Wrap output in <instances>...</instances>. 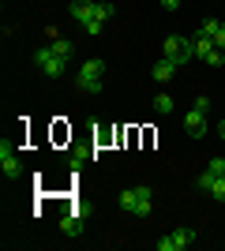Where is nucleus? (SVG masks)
Listing matches in <instances>:
<instances>
[{"instance_id":"1","label":"nucleus","mask_w":225,"mask_h":251,"mask_svg":"<svg viewBox=\"0 0 225 251\" xmlns=\"http://www.w3.org/2000/svg\"><path fill=\"white\" fill-rule=\"evenodd\" d=\"M120 206L128 210V214H135V218H147L150 210H154V191H150L147 184H139V188H124V191H120Z\"/></svg>"},{"instance_id":"2","label":"nucleus","mask_w":225,"mask_h":251,"mask_svg":"<svg viewBox=\"0 0 225 251\" xmlns=\"http://www.w3.org/2000/svg\"><path fill=\"white\" fill-rule=\"evenodd\" d=\"M161 56H165V60H173L176 68H184L188 60H195V45H192V38L169 34V38H165V45H161Z\"/></svg>"},{"instance_id":"3","label":"nucleus","mask_w":225,"mask_h":251,"mask_svg":"<svg viewBox=\"0 0 225 251\" xmlns=\"http://www.w3.org/2000/svg\"><path fill=\"white\" fill-rule=\"evenodd\" d=\"M101 79H105V60H86L75 75V86L83 90V94H98L101 90Z\"/></svg>"},{"instance_id":"4","label":"nucleus","mask_w":225,"mask_h":251,"mask_svg":"<svg viewBox=\"0 0 225 251\" xmlns=\"http://www.w3.org/2000/svg\"><path fill=\"white\" fill-rule=\"evenodd\" d=\"M34 64H38V72L49 75V79H60L64 68H68V60H64V56H56L53 45H38V49H34Z\"/></svg>"},{"instance_id":"5","label":"nucleus","mask_w":225,"mask_h":251,"mask_svg":"<svg viewBox=\"0 0 225 251\" xmlns=\"http://www.w3.org/2000/svg\"><path fill=\"white\" fill-rule=\"evenodd\" d=\"M192 240H195V229H173L169 236L158 240V251H184Z\"/></svg>"},{"instance_id":"6","label":"nucleus","mask_w":225,"mask_h":251,"mask_svg":"<svg viewBox=\"0 0 225 251\" xmlns=\"http://www.w3.org/2000/svg\"><path fill=\"white\" fill-rule=\"evenodd\" d=\"M0 165H4V176H8V180H15L23 173V165H19V157H15V150H11L8 139L0 143Z\"/></svg>"},{"instance_id":"7","label":"nucleus","mask_w":225,"mask_h":251,"mask_svg":"<svg viewBox=\"0 0 225 251\" xmlns=\"http://www.w3.org/2000/svg\"><path fill=\"white\" fill-rule=\"evenodd\" d=\"M184 131H188L192 139H203V135H206V113L192 109V113L184 116Z\"/></svg>"},{"instance_id":"8","label":"nucleus","mask_w":225,"mask_h":251,"mask_svg":"<svg viewBox=\"0 0 225 251\" xmlns=\"http://www.w3.org/2000/svg\"><path fill=\"white\" fill-rule=\"evenodd\" d=\"M150 75H154V83H169L173 75H176V64H173V60H165V56H161V60L154 64V68H150Z\"/></svg>"},{"instance_id":"9","label":"nucleus","mask_w":225,"mask_h":251,"mask_svg":"<svg viewBox=\"0 0 225 251\" xmlns=\"http://www.w3.org/2000/svg\"><path fill=\"white\" fill-rule=\"evenodd\" d=\"M192 45H195V56H203V60H206V56H210V52L218 49V45H214V38H210V34H203V30H199V34L192 38Z\"/></svg>"},{"instance_id":"10","label":"nucleus","mask_w":225,"mask_h":251,"mask_svg":"<svg viewBox=\"0 0 225 251\" xmlns=\"http://www.w3.org/2000/svg\"><path fill=\"white\" fill-rule=\"evenodd\" d=\"M79 229H83V221H79V214H68V218H60V232H64V236H75Z\"/></svg>"},{"instance_id":"11","label":"nucleus","mask_w":225,"mask_h":251,"mask_svg":"<svg viewBox=\"0 0 225 251\" xmlns=\"http://www.w3.org/2000/svg\"><path fill=\"white\" fill-rule=\"evenodd\" d=\"M53 52H56V56H64V60H72V52H75V45L68 42V38H53Z\"/></svg>"},{"instance_id":"12","label":"nucleus","mask_w":225,"mask_h":251,"mask_svg":"<svg viewBox=\"0 0 225 251\" xmlns=\"http://www.w3.org/2000/svg\"><path fill=\"white\" fill-rule=\"evenodd\" d=\"M210 199H218V202H225V176H214V184H210V191H206Z\"/></svg>"},{"instance_id":"13","label":"nucleus","mask_w":225,"mask_h":251,"mask_svg":"<svg viewBox=\"0 0 225 251\" xmlns=\"http://www.w3.org/2000/svg\"><path fill=\"white\" fill-rule=\"evenodd\" d=\"M154 109H158L161 116H169L173 113V98L169 94H158V98H154Z\"/></svg>"},{"instance_id":"14","label":"nucleus","mask_w":225,"mask_h":251,"mask_svg":"<svg viewBox=\"0 0 225 251\" xmlns=\"http://www.w3.org/2000/svg\"><path fill=\"white\" fill-rule=\"evenodd\" d=\"M210 184H214V173H210V169L195 176V188H199V191H210Z\"/></svg>"},{"instance_id":"15","label":"nucleus","mask_w":225,"mask_h":251,"mask_svg":"<svg viewBox=\"0 0 225 251\" xmlns=\"http://www.w3.org/2000/svg\"><path fill=\"white\" fill-rule=\"evenodd\" d=\"M206 169H210L214 176H225V157H210V161H206Z\"/></svg>"},{"instance_id":"16","label":"nucleus","mask_w":225,"mask_h":251,"mask_svg":"<svg viewBox=\"0 0 225 251\" xmlns=\"http://www.w3.org/2000/svg\"><path fill=\"white\" fill-rule=\"evenodd\" d=\"M206 64H210V68H222L225 64V49H214L210 56H206Z\"/></svg>"},{"instance_id":"17","label":"nucleus","mask_w":225,"mask_h":251,"mask_svg":"<svg viewBox=\"0 0 225 251\" xmlns=\"http://www.w3.org/2000/svg\"><path fill=\"white\" fill-rule=\"evenodd\" d=\"M210 38H214V45H218V49H225V23H222V26H218L214 34H210Z\"/></svg>"},{"instance_id":"18","label":"nucleus","mask_w":225,"mask_h":251,"mask_svg":"<svg viewBox=\"0 0 225 251\" xmlns=\"http://www.w3.org/2000/svg\"><path fill=\"white\" fill-rule=\"evenodd\" d=\"M195 109H199V113H210V98L199 94V98H195Z\"/></svg>"},{"instance_id":"19","label":"nucleus","mask_w":225,"mask_h":251,"mask_svg":"<svg viewBox=\"0 0 225 251\" xmlns=\"http://www.w3.org/2000/svg\"><path fill=\"white\" fill-rule=\"evenodd\" d=\"M161 8H165V11H176V8H180V0H161Z\"/></svg>"},{"instance_id":"20","label":"nucleus","mask_w":225,"mask_h":251,"mask_svg":"<svg viewBox=\"0 0 225 251\" xmlns=\"http://www.w3.org/2000/svg\"><path fill=\"white\" fill-rule=\"evenodd\" d=\"M218 131H222V135H225V116H222V124H218Z\"/></svg>"}]
</instances>
